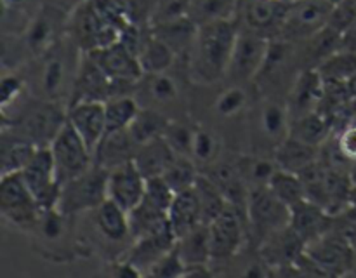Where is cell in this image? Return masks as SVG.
<instances>
[{
    "mask_svg": "<svg viewBox=\"0 0 356 278\" xmlns=\"http://www.w3.org/2000/svg\"><path fill=\"white\" fill-rule=\"evenodd\" d=\"M275 2H282V0H275Z\"/></svg>",
    "mask_w": 356,
    "mask_h": 278,
    "instance_id": "62",
    "label": "cell"
},
{
    "mask_svg": "<svg viewBox=\"0 0 356 278\" xmlns=\"http://www.w3.org/2000/svg\"><path fill=\"white\" fill-rule=\"evenodd\" d=\"M118 3L131 23L149 26L159 0H118Z\"/></svg>",
    "mask_w": 356,
    "mask_h": 278,
    "instance_id": "52",
    "label": "cell"
},
{
    "mask_svg": "<svg viewBox=\"0 0 356 278\" xmlns=\"http://www.w3.org/2000/svg\"><path fill=\"white\" fill-rule=\"evenodd\" d=\"M191 0H159L156 3L155 14L152 17V23H165V21L176 19V17H183L190 14Z\"/></svg>",
    "mask_w": 356,
    "mask_h": 278,
    "instance_id": "53",
    "label": "cell"
},
{
    "mask_svg": "<svg viewBox=\"0 0 356 278\" xmlns=\"http://www.w3.org/2000/svg\"><path fill=\"white\" fill-rule=\"evenodd\" d=\"M38 146L33 145L28 139L21 138V136L14 134V132H7L3 129L2 136V174H13L21 172L24 167L30 163L33 155L37 153Z\"/></svg>",
    "mask_w": 356,
    "mask_h": 278,
    "instance_id": "34",
    "label": "cell"
},
{
    "mask_svg": "<svg viewBox=\"0 0 356 278\" xmlns=\"http://www.w3.org/2000/svg\"><path fill=\"white\" fill-rule=\"evenodd\" d=\"M49 148L61 184L83 174L94 163V153L70 122H66Z\"/></svg>",
    "mask_w": 356,
    "mask_h": 278,
    "instance_id": "9",
    "label": "cell"
},
{
    "mask_svg": "<svg viewBox=\"0 0 356 278\" xmlns=\"http://www.w3.org/2000/svg\"><path fill=\"white\" fill-rule=\"evenodd\" d=\"M174 195L176 191L170 188V184L163 179V176H153L146 179V190H145V197L148 202H152L153 205L156 207L163 208V211L169 214L170 204L174 200Z\"/></svg>",
    "mask_w": 356,
    "mask_h": 278,
    "instance_id": "51",
    "label": "cell"
},
{
    "mask_svg": "<svg viewBox=\"0 0 356 278\" xmlns=\"http://www.w3.org/2000/svg\"><path fill=\"white\" fill-rule=\"evenodd\" d=\"M24 89V82L19 75H6L2 79V110H7L9 104H13L14 101L19 99L21 92Z\"/></svg>",
    "mask_w": 356,
    "mask_h": 278,
    "instance_id": "56",
    "label": "cell"
},
{
    "mask_svg": "<svg viewBox=\"0 0 356 278\" xmlns=\"http://www.w3.org/2000/svg\"><path fill=\"white\" fill-rule=\"evenodd\" d=\"M195 134H197V129H193L191 125L170 120L169 125H167L163 138L167 139V142L170 145V148L176 152V155L191 156V149H193V142H195Z\"/></svg>",
    "mask_w": 356,
    "mask_h": 278,
    "instance_id": "49",
    "label": "cell"
},
{
    "mask_svg": "<svg viewBox=\"0 0 356 278\" xmlns=\"http://www.w3.org/2000/svg\"><path fill=\"white\" fill-rule=\"evenodd\" d=\"M149 30L156 38L165 42L176 54H184V52H191L193 49L198 24L190 16H183L165 21V23L149 24Z\"/></svg>",
    "mask_w": 356,
    "mask_h": 278,
    "instance_id": "29",
    "label": "cell"
},
{
    "mask_svg": "<svg viewBox=\"0 0 356 278\" xmlns=\"http://www.w3.org/2000/svg\"><path fill=\"white\" fill-rule=\"evenodd\" d=\"M66 122H68V111L63 110L58 101L38 99L28 104L24 113L19 115L13 132L42 148V146H51Z\"/></svg>",
    "mask_w": 356,
    "mask_h": 278,
    "instance_id": "5",
    "label": "cell"
},
{
    "mask_svg": "<svg viewBox=\"0 0 356 278\" xmlns=\"http://www.w3.org/2000/svg\"><path fill=\"white\" fill-rule=\"evenodd\" d=\"M287 7L289 0H240L236 19L240 26L249 28L268 38H275L280 33Z\"/></svg>",
    "mask_w": 356,
    "mask_h": 278,
    "instance_id": "15",
    "label": "cell"
},
{
    "mask_svg": "<svg viewBox=\"0 0 356 278\" xmlns=\"http://www.w3.org/2000/svg\"><path fill=\"white\" fill-rule=\"evenodd\" d=\"M145 190L146 177L134 160H129L108 172V198L127 212L143 200Z\"/></svg>",
    "mask_w": 356,
    "mask_h": 278,
    "instance_id": "16",
    "label": "cell"
},
{
    "mask_svg": "<svg viewBox=\"0 0 356 278\" xmlns=\"http://www.w3.org/2000/svg\"><path fill=\"white\" fill-rule=\"evenodd\" d=\"M351 125H356V115H355V120H353V124H351Z\"/></svg>",
    "mask_w": 356,
    "mask_h": 278,
    "instance_id": "61",
    "label": "cell"
},
{
    "mask_svg": "<svg viewBox=\"0 0 356 278\" xmlns=\"http://www.w3.org/2000/svg\"><path fill=\"white\" fill-rule=\"evenodd\" d=\"M336 149L344 162H356V125L336 134Z\"/></svg>",
    "mask_w": 356,
    "mask_h": 278,
    "instance_id": "55",
    "label": "cell"
},
{
    "mask_svg": "<svg viewBox=\"0 0 356 278\" xmlns=\"http://www.w3.org/2000/svg\"><path fill=\"white\" fill-rule=\"evenodd\" d=\"M169 122L170 120L163 115V111L155 110V108L141 106L127 131L131 138L134 139L136 145L141 146L145 142L153 141V139L162 138L165 134Z\"/></svg>",
    "mask_w": 356,
    "mask_h": 278,
    "instance_id": "37",
    "label": "cell"
},
{
    "mask_svg": "<svg viewBox=\"0 0 356 278\" xmlns=\"http://www.w3.org/2000/svg\"><path fill=\"white\" fill-rule=\"evenodd\" d=\"M169 222L177 238L186 235L188 231L195 229L198 224H204L200 202H198V197L193 188L177 191L174 195V200L169 208Z\"/></svg>",
    "mask_w": 356,
    "mask_h": 278,
    "instance_id": "31",
    "label": "cell"
},
{
    "mask_svg": "<svg viewBox=\"0 0 356 278\" xmlns=\"http://www.w3.org/2000/svg\"><path fill=\"white\" fill-rule=\"evenodd\" d=\"M139 101L136 96H118L104 101V111H106V134L129 129L134 117L138 115Z\"/></svg>",
    "mask_w": 356,
    "mask_h": 278,
    "instance_id": "41",
    "label": "cell"
},
{
    "mask_svg": "<svg viewBox=\"0 0 356 278\" xmlns=\"http://www.w3.org/2000/svg\"><path fill=\"white\" fill-rule=\"evenodd\" d=\"M94 224L99 235L111 243H120L131 238V228H129V212L115 204L113 200L106 198L101 205L92 211Z\"/></svg>",
    "mask_w": 356,
    "mask_h": 278,
    "instance_id": "27",
    "label": "cell"
},
{
    "mask_svg": "<svg viewBox=\"0 0 356 278\" xmlns=\"http://www.w3.org/2000/svg\"><path fill=\"white\" fill-rule=\"evenodd\" d=\"M334 134L330 122L323 117L320 111L301 115V117L292 118L291 122V136L313 146H322L330 136Z\"/></svg>",
    "mask_w": 356,
    "mask_h": 278,
    "instance_id": "39",
    "label": "cell"
},
{
    "mask_svg": "<svg viewBox=\"0 0 356 278\" xmlns=\"http://www.w3.org/2000/svg\"><path fill=\"white\" fill-rule=\"evenodd\" d=\"M174 158H176V152L170 148L163 136L138 146V152L134 155L136 165L145 174L146 179L153 176H162Z\"/></svg>",
    "mask_w": 356,
    "mask_h": 278,
    "instance_id": "32",
    "label": "cell"
},
{
    "mask_svg": "<svg viewBox=\"0 0 356 278\" xmlns=\"http://www.w3.org/2000/svg\"><path fill=\"white\" fill-rule=\"evenodd\" d=\"M198 174L200 172H198L197 169V162H195L191 156L176 155V158L172 160V163L167 167V170L162 174V176L163 179L170 184V188L177 193V191L193 188Z\"/></svg>",
    "mask_w": 356,
    "mask_h": 278,
    "instance_id": "46",
    "label": "cell"
},
{
    "mask_svg": "<svg viewBox=\"0 0 356 278\" xmlns=\"http://www.w3.org/2000/svg\"><path fill=\"white\" fill-rule=\"evenodd\" d=\"M108 172L110 170L94 162L90 169L61 186L58 208L68 215L94 211L108 198Z\"/></svg>",
    "mask_w": 356,
    "mask_h": 278,
    "instance_id": "4",
    "label": "cell"
},
{
    "mask_svg": "<svg viewBox=\"0 0 356 278\" xmlns=\"http://www.w3.org/2000/svg\"><path fill=\"white\" fill-rule=\"evenodd\" d=\"M179 96L177 82L167 72L163 73H145L139 80L136 99L141 106L155 108L162 111V108L176 103Z\"/></svg>",
    "mask_w": 356,
    "mask_h": 278,
    "instance_id": "25",
    "label": "cell"
},
{
    "mask_svg": "<svg viewBox=\"0 0 356 278\" xmlns=\"http://www.w3.org/2000/svg\"><path fill=\"white\" fill-rule=\"evenodd\" d=\"M291 111L287 103H278V101H266L259 111V127L261 134L277 148L285 138L291 136Z\"/></svg>",
    "mask_w": 356,
    "mask_h": 278,
    "instance_id": "33",
    "label": "cell"
},
{
    "mask_svg": "<svg viewBox=\"0 0 356 278\" xmlns=\"http://www.w3.org/2000/svg\"><path fill=\"white\" fill-rule=\"evenodd\" d=\"M87 54L101 66V70L110 76V80L139 82L143 75H145L138 56L131 49L125 47L122 42L108 45V47L94 49V51L87 52Z\"/></svg>",
    "mask_w": 356,
    "mask_h": 278,
    "instance_id": "19",
    "label": "cell"
},
{
    "mask_svg": "<svg viewBox=\"0 0 356 278\" xmlns=\"http://www.w3.org/2000/svg\"><path fill=\"white\" fill-rule=\"evenodd\" d=\"M184 264H209L212 261L211 250V233L209 224H198L197 228L188 231L186 235L179 236L176 243Z\"/></svg>",
    "mask_w": 356,
    "mask_h": 278,
    "instance_id": "35",
    "label": "cell"
},
{
    "mask_svg": "<svg viewBox=\"0 0 356 278\" xmlns=\"http://www.w3.org/2000/svg\"><path fill=\"white\" fill-rule=\"evenodd\" d=\"M68 28V17L52 6H40L23 31V44L30 54L44 56L59 44V33Z\"/></svg>",
    "mask_w": 356,
    "mask_h": 278,
    "instance_id": "13",
    "label": "cell"
},
{
    "mask_svg": "<svg viewBox=\"0 0 356 278\" xmlns=\"http://www.w3.org/2000/svg\"><path fill=\"white\" fill-rule=\"evenodd\" d=\"M136 152H138V145L131 138L127 129L110 132V134H104L99 146L94 152V162L110 170L129 162V160H134Z\"/></svg>",
    "mask_w": 356,
    "mask_h": 278,
    "instance_id": "28",
    "label": "cell"
},
{
    "mask_svg": "<svg viewBox=\"0 0 356 278\" xmlns=\"http://www.w3.org/2000/svg\"><path fill=\"white\" fill-rule=\"evenodd\" d=\"M323 94V79L316 68H305L299 72L289 90L287 106L291 117L312 113L318 110L320 99Z\"/></svg>",
    "mask_w": 356,
    "mask_h": 278,
    "instance_id": "23",
    "label": "cell"
},
{
    "mask_svg": "<svg viewBox=\"0 0 356 278\" xmlns=\"http://www.w3.org/2000/svg\"><path fill=\"white\" fill-rule=\"evenodd\" d=\"M291 228L309 243L336 228V215L306 198L291 207Z\"/></svg>",
    "mask_w": 356,
    "mask_h": 278,
    "instance_id": "22",
    "label": "cell"
},
{
    "mask_svg": "<svg viewBox=\"0 0 356 278\" xmlns=\"http://www.w3.org/2000/svg\"><path fill=\"white\" fill-rule=\"evenodd\" d=\"M21 174L42 208L58 207L63 184L56 174L54 158L49 146L38 148Z\"/></svg>",
    "mask_w": 356,
    "mask_h": 278,
    "instance_id": "12",
    "label": "cell"
},
{
    "mask_svg": "<svg viewBox=\"0 0 356 278\" xmlns=\"http://www.w3.org/2000/svg\"><path fill=\"white\" fill-rule=\"evenodd\" d=\"M322 158L318 146L308 145L298 138H285L280 145L275 148V162L280 169L291 170V172L301 174L315 162Z\"/></svg>",
    "mask_w": 356,
    "mask_h": 278,
    "instance_id": "30",
    "label": "cell"
},
{
    "mask_svg": "<svg viewBox=\"0 0 356 278\" xmlns=\"http://www.w3.org/2000/svg\"><path fill=\"white\" fill-rule=\"evenodd\" d=\"M348 89H350L351 96L356 97V73L353 76H351L350 80H348Z\"/></svg>",
    "mask_w": 356,
    "mask_h": 278,
    "instance_id": "60",
    "label": "cell"
},
{
    "mask_svg": "<svg viewBox=\"0 0 356 278\" xmlns=\"http://www.w3.org/2000/svg\"><path fill=\"white\" fill-rule=\"evenodd\" d=\"M291 224V207L284 204L270 186L252 188L247 205V226L256 242L263 243L268 236Z\"/></svg>",
    "mask_w": 356,
    "mask_h": 278,
    "instance_id": "6",
    "label": "cell"
},
{
    "mask_svg": "<svg viewBox=\"0 0 356 278\" xmlns=\"http://www.w3.org/2000/svg\"><path fill=\"white\" fill-rule=\"evenodd\" d=\"M176 233H174L170 222H167L156 231L141 236L138 240H132V247L125 259L131 261L143 275H146L160 257L165 256L170 249L176 247Z\"/></svg>",
    "mask_w": 356,
    "mask_h": 278,
    "instance_id": "20",
    "label": "cell"
},
{
    "mask_svg": "<svg viewBox=\"0 0 356 278\" xmlns=\"http://www.w3.org/2000/svg\"><path fill=\"white\" fill-rule=\"evenodd\" d=\"M356 19V0H341L334 3L332 13L329 17V26L339 31L341 35L351 26V23Z\"/></svg>",
    "mask_w": 356,
    "mask_h": 278,
    "instance_id": "54",
    "label": "cell"
},
{
    "mask_svg": "<svg viewBox=\"0 0 356 278\" xmlns=\"http://www.w3.org/2000/svg\"><path fill=\"white\" fill-rule=\"evenodd\" d=\"M305 247L306 243L302 242L301 236L289 224L287 228L273 233L261 243V254L271 268L294 266L299 256L305 252Z\"/></svg>",
    "mask_w": 356,
    "mask_h": 278,
    "instance_id": "24",
    "label": "cell"
},
{
    "mask_svg": "<svg viewBox=\"0 0 356 278\" xmlns=\"http://www.w3.org/2000/svg\"><path fill=\"white\" fill-rule=\"evenodd\" d=\"M3 14H13L24 21H30L35 13H31V7L37 6V0H2ZM40 7V6H38Z\"/></svg>",
    "mask_w": 356,
    "mask_h": 278,
    "instance_id": "57",
    "label": "cell"
},
{
    "mask_svg": "<svg viewBox=\"0 0 356 278\" xmlns=\"http://www.w3.org/2000/svg\"><path fill=\"white\" fill-rule=\"evenodd\" d=\"M72 218L73 215L65 214L58 207L42 208L37 221L31 226L30 233H33L35 240L42 243V249L44 250L61 252L63 245L66 242V236H68V222Z\"/></svg>",
    "mask_w": 356,
    "mask_h": 278,
    "instance_id": "26",
    "label": "cell"
},
{
    "mask_svg": "<svg viewBox=\"0 0 356 278\" xmlns=\"http://www.w3.org/2000/svg\"><path fill=\"white\" fill-rule=\"evenodd\" d=\"M268 47H270V38L245 26H240L226 76L233 83H243L257 79L266 59Z\"/></svg>",
    "mask_w": 356,
    "mask_h": 278,
    "instance_id": "10",
    "label": "cell"
},
{
    "mask_svg": "<svg viewBox=\"0 0 356 278\" xmlns=\"http://www.w3.org/2000/svg\"><path fill=\"white\" fill-rule=\"evenodd\" d=\"M346 235L348 238H350L351 242V247H353V254H355V268H356V219L353 222H351L350 226L346 228Z\"/></svg>",
    "mask_w": 356,
    "mask_h": 278,
    "instance_id": "59",
    "label": "cell"
},
{
    "mask_svg": "<svg viewBox=\"0 0 356 278\" xmlns=\"http://www.w3.org/2000/svg\"><path fill=\"white\" fill-rule=\"evenodd\" d=\"M40 58L42 65L38 68V89L44 94L45 99L58 101L66 90L72 94L76 73L70 75L66 52L59 47V44Z\"/></svg>",
    "mask_w": 356,
    "mask_h": 278,
    "instance_id": "17",
    "label": "cell"
},
{
    "mask_svg": "<svg viewBox=\"0 0 356 278\" xmlns=\"http://www.w3.org/2000/svg\"><path fill=\"white\" fill-rule=\"evenodd\" d=\"M124 30L125 28L110 23L101 14L94 0H82L68 16L66 28L72 44H75V47L82 52L117 44L120 42Z\"/></svg>",
    "mask_w": 356,
    "mask_h": 278,
    "instance_id": "3",
    "label": "cell"
},
{
    "mask_svg": "<svg viewBox=\"0 0 356 278\" xmlns=\"http://www.w3.org/2000/svg\"><path fill=\"white\" fill-rule=\"evenodd\" d=\"M219 153H221V139L212 131L197 129L193 149H191V158L197 163L214 165L219 158Z\"/></svg>",
    "mask_w": 356,
    "mask_h": 278,
    "instance_id": "48",
    "label": "cell"
},
{
    "mask_svg": "<svg viewBox=\"0 0 356 278\" xmlns=\"http://www.w3.org/2000/svg\"><path fill=\"white\" fill-rule=\"evenodd\" d=\"M247 101H249V96H247V90L243 89L242 83H233L216 97L214 110L221 117L232 118L245 110Z\"/></svg>",
    "mask_w": 356,
    "mask_h": 278,
    "instance_id": "47",
    "label": "cell"
},
{
    "mask_svg": "<svg viewBox=\"0 0 356 278\" xmlns=\"http://www.w3.org/2000/svg\"><path fill=\"white\" fill-rule=\"evenodd\" d=\"M68 122L82 136L90 152H96L106 134V111L103 101H80L70 104Z\"/></svg>",
    "mask_w": 356,
    "mask_h": 278,
    "instance_id": "21",
    "label": "cell"
},
{
    "mask_svg": "<svg viewBox=\"0 0 356 278\" xmlns=\"http://www.w3.org/2000/svg\"><path fill=\"white\" fill-rule=\"evenodd\" d=\"M193 190L197 193L198 202H200V211H202V221L204 224H209L214 221L225 208H228V200L219 190L218 184L207 176V174H198L197 181L193 184Z\"/></svg>",
    "mask_w": 356,
    "mask_h": 278,
    "instance_id": "40",
    "label": "cell"
},
{
    "mask_svg": "<svg viewBox=\"0 0 356 278\" xmlns=\"http://www.w3.org/2000/svg\"><path fill=\"white\" fill-rule=\"evenodd\" d=\"M238 30L240 23L236 17L209 21L198 26L197 38L191 49V65L198 80L216 82L226 76Z\"/></svg>",
    "mask_w": 356,
    "mask_h": 278,
    "instance_id": "1",
    "label": "cell"
},
{
    "mask_svg": "<svg viewBox=\"0 0 356 278\" xmlns=\"http://www.w3.org/2000/svg\"><path fill=\"white\" fill-rule=\"evenodd\" d=\"M268 186L287 207H294L299 202L306 200V188L301 176L291 170L278 169Z\"/></svg>",
    "mask_w": 356,
    "mask_h": 278,
    "instance_id": "44",
    "label": "cell"
},
{
    "mask_svg": "<svg viewBox=\"0 0 356 278\" xmlns=\"http://www.w3.org/2000/svg\"><path fill=\"white\" fill-rule=\"evenodd\" d=\"M318 73L323 80H339V82H348L356 73V52L343 51L330 54L329 58L323 59L316 66Z\"/></svg>",
    "mask_w": 356,
    "mask_h": 278,
    "instance_id": "45",
    "label": "cell"
},
{
    "mask_svg": "<svg viewBox=\"0 0 356 278\" xmlns=\"http://www.w3.org/2000/svg\"><path fill=\"white\" fill-rule=\"evenodd\" d=\"M245 222L247 219L232 205L209 222L212 259H228L242 249L245 242V228L249 229Z\"/></svg>",
    "mask_w": 356,
    "mask_h": 278,
    "instance_id": "14",
    "label": "cell"
},
{
    "mask_svg": "<svg viewBox=\"0 0 356 278\" xmlns=\"http://www.w3.org/2000/svg\"><path fill=\"white\" fill-rule=\"evenodd\" d=\"M42 207L28 188L21 172L2 174L0 181V212L6 221L30 231Z\"/></svg>",
    "mask_w": 356,
    "mask_h": 278,
    "instance_id": "7",
    "label": "cell"
},
{
    "mask_svg": "<svg viewBox=\"0 0 356 278\" xmlns=\"http://www.w3.org/2000/svg\"><path fill=\"white\" fill-rule=\"evenodd\" d=\"M305 252L315 261L323 275L341 277L355 268V254L344 229H330L320 238L306 243Z\"/></svg>",
    "mask_w": 356,
    "mask_h": 278,
    "instance_id": "11",
    "label": "cell"
},
{
    "mask_svg": "<svg viewBox=\"0 0 356 278\" xmlns=\"http://www.w3.org/2000/svg\"><path fill=\"white\" fill-rule=\"evenodd\" d=\"M332 7L330 0H289L278 37L294 44L308 40L329 24Z\"/></svg>",
    "mask_w": 356,
    "mask_h": 278,
    "instance_id": "8",
    "label": "cell"
},
{
    "mask_svg": "<svg viewBox=\"0 0 356 278\" xmlns=\"http://www.w3.org/2000/svg\"><path fill=\"white\" fill-rule=\"evenodd\" d=\"M240 0H191L188 16L200 26L216 19H232L238 14Z\"/></svg>",
    "mask_w": 356,
    "mask_h": 278,
    "instance_id": "43",
    "label": "cell"
},
{
    "mask_svg": "<svg viewBox=\"0 0 356 278\" xmlns=\"http://www.w3.org/2000/svg\"><path fill=\"white\" fill-rule=\"evenodd\" d=\"M111 92V80L101 66L90 58L87 52H82L76 70L75 82H73L70 104L80 101H108Z\"/></svg>",
    "mask_w": 356,
    "mask_h": 278,
    "instance_id": "18",
    "label": "cell"
},
{
    "mask_svg": "<svg viewBox=\"0 0 356 278\" xmlns=\"http://www.w3.org/2000/svg\"><path fill=\"white\" fill-rule=\"evenodd\" d=\"M341 49H343V51L356 52V19L351 23V26L341 35Z\"/></svg>",
    "mask_w": 356,
    "mask_h": 278,
    "instance_id": "58",
    "label": "cell"
},
{
    "mask_svg": "<svg viewBox=\"0 0 356 278\" xmlns=\"http://www.w3.org/2000/svg\"><path fill=\"white\" fill-rule=\"evenodd\" d=\"M167 222H169V214L163 208L156 207L152 202L143 198L132 211H129L131 240H138L141 236L149 235Z\"/></svg>",
    "mask_w": 356,
    "mask_h": 278,
    "instance_id": "38",
    "label": "cell"
},
{
    "mask_svg": "<svg viewBox=\"0 0 356 278\" xmlns=\"http://www.w3.org/2000/svg\"><path fill=\"white\" fill-rule=\"evenodd\" d=\"M184 270H186V264H184L177 247H174L165 256L160 257L146 275L155 278H177L184 277Z\"/></svg>",
    "mask_w": 356,
    "mask_h": 278,
    "instance_id": "50",
    "label": "cell"
},
{
    "mask_svg": "<svg viewBox=\"0 0 356 278\" xmlns=\"http://www.w3.org/2000/svg\"><path fill=\"white\" fill-rule=\"evenodd\" d=\"M176 52L162 42L160 38H156L152 33V30L148 28V33H146L145 40H143L141 49H139L138 59L141 63V68L145 73H163L167 70H170V66L176 61Z\"/></svg>",
    "mask_w": 356,
    "mask_h": 278,
    "instance_id": "36",
    "label": "cell"
},
{
    "mask_svg": "<svg viewBox=\"0 0 356 278\" xmlns=\"http://www.w3.org/2000/svg\"><path fill=\"white\" fill-rule=\"evenodd\" d=\"M240 176L243 177V181L247 183V186L252 190V188L259 186H268L271 181V177L275 176L280 167L273 160L266 158V156H257V155H247L236 165Z\"/></svg>",
    "mask_w": 356,
    "mask_h": 278,
    "instance_id": "42",
    "label": "cell"
},
{
    "mask_svg": "<svg viewBox=\"0 0 356 278\" xmlns=\"http://www.w3.org/2000/svg\"><path fill=\"white\" fill-rule=\"evenodd\" d=\"M299 176L305 183L308 200L315 202L334 215L350 211L355 184L339 167L322 162L320 158L318 162L302 170Z\"/></svg>",
    "mask_w": 356,
    "mask_h": 278,
    "instance_id": "2",
    "label": "cell"
}]
</instances>
